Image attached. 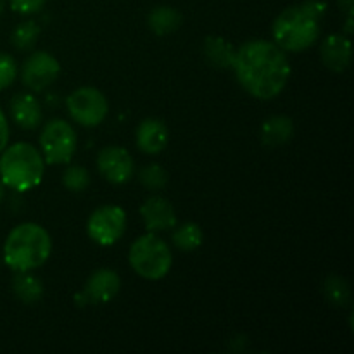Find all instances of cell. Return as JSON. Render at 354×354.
<instances>
[{
  "label": "cell",
  "instance_id": "5bb4252c",
  "mask_svg": "<svg viewBox=\"0 0 354 354\" xmlns=\"http://www.w3.org/2000/svg\"><path fill=\"white\" fill-rule=\"evenodd\" d=\"M320 55L324 64L335 73H342L351 66L353 45L348 35H328L320 48Z\"/></svg>",
  "mask_w": 354,
  "mask_h": 354
},
{
  "label": "cell",
  "instance_id": "2e32d148",
  "mask_svg": "<svg viewBox=\"0 0 354 354\" xmlns=\"http://www.w3.org/2000/svg\"><path fill=\"white\" fill-rule=\"evenodd\" d=\"M294 135V123L289 116L283 114H275L270 116L265 123L261 124V142L266 147H280L287 144Z\"/></svg>",
  "mask_w": 354,
  "mask_h": 354
},
{
  "label": "cell",
  "instance_id": "d6986e66",
  "mask_svg": "<svg viewBox=\"0 0 354 354\" xmlns=\"http://www.w3.org/2000/svg\"><path fill=\"white\" fill-rule=\"evenodd\" d=\"M12 290L21 303L35 304L44 296V283L30 272H16V277L12 279Z\"/></svg>",
  "mask_w": 354,
  "mask_h": 354
},
{
  "label": "cell",
  "instance_id": "7402d4cb",
  "mask_svg": "<svg viewBox=\"0 0 354 354\" xmlns=\"http://www.w3.org/2000/svg\"><path fill=\"white\" fill-rule=\"evenodd\" d=\"M325 297L328 303L335 304V306H349L351 304V287L346 282L342 277L332 275L325 280Z\"/></svg>",
  "mask_w": 354,
  "mask_h": 354
},
{
  "label": "cell",
  "instance_id": "277c9868",
  "mask_svg": "<svg viewBox=\"0 0 354 354\" xmlns=\"http://www.w3.org/2000/svg\"><path fill=\"white\" fill-rule=\"evenodd\" d=\"M45 161L41 152L26 142L6 147L0 156V180L9 189L28 192L40 185Z\"/></svg>",
  "mask_w": 354,
  "mask_h": 354
},
{
  "label": "cell",
  "instance_id": "30bf717a",
  "mask_svg": "<svg viewBox=\"0 0 354 354\" xmlns=\"http://www.w3.org/2000/svg\"><path fill=\"white\" fill-rule=\"evenodd\" d=\"M97 168L107 182L121 185L133 176L135 165L133 158L127 149L109 145V147H104L97 156Z\"/></svg>",
  "mask_w": 354,
  "mask_h": 354
},
{
  "label": "cell",
  "instance_id": "52a82bcc",
  "mask_svg": "<svg viewBox=\"0 0 354 354\" xmlns=\"http://www.w3.org/2000/svg\"><path fill=\"white\" fill-rule=\"evenodd\" d=\"M66 107L73 120L86 128H93L106 120L109 113V104L106 95L93 86H82L69 93Z\"/></svg>",
  "mask_w": 354,
  "mask_h": 354
},
{
  "label": "cell",
  "instance_id": "8fae6325",
  "mask_svg": "<svg viewBox=\"0 0 354 354\" xmlns=\"http://www.w3.org/2000/svg\"><path fill=\"white\" fill-rule=\"evenodd\" d=\"M121 289V279L114 270L109 268H100L93 272L88 277L85 283V290L82 296H76V299H82L80 303H93V304H102L109 303L114 297L118 296Z\"/></svg>",
  "mask_w": 354,
  "mask_h": 354
},
{
  "label": "cell",
  "instance_id": "f546056e",
  "mask_svg": "<svg viewBox=\"0 0 354 354\" xmlns=\"http://www.w3.org/2000/svg\"><path fill=\"white\" fill-rule=\"evenodd\" d=\"M3 9H6V0H0V16H2Z\"/></svg>",
  "mask_w": 354,
  "mask_h": 354
},
{
  "label": "cell",
  "instance_id": "9a60e30c",
  "mask_svg": "<svg viewBox=\"0 0 354 354\" xmlns=\"http://www.w3.org/2000/svg\"><path fill=\"white\" fill-rule=\"evenodd\" d=\"M10 118L23 130H35L41 123V107L30 92H19L10 99Z\"/></svg>",
  "mask_w": 354,
  "mask_h": 354
},
{
  "label": "cell",
  "instance_id": "7c38bea8",
  "mask_svg": "<svg viewBox=\"0 0 354 354\" xmlns=\"http://www.w3.org/2000/svg\"><path fill=\"white\" fill-rule=\"evenodd\" d=\"M140 216L144 220L145 228L152 234L156 232L173 230L176 225V213L173 204L166 197L152 196L142 204Z\"/></svg>",
  "mask_w": 354,
  "mask_h": 354
},
{
  "label": "cell",
  "instance_id": "9c48e42d",
  "mask_svg": "<svg viewBox=\"0 0 354 354\" xmlns=\"http://www.w3.org/2000/svg\"><path fill=\"white\" fill-rule=\"evenodd\" d=\"M61 64L52 54L44 50L33 52L21 68V82L31 92H41L57 80Z\"/></svg>",
  "mask_w": 354,
  "mask_h": 354
},
{
  "label": "cell",
  "instance_id": "ba28073f",
  "mask_svg": "<svg viewBox=\"0 0 354 354\" xmlns=\"http://www.w3.org/2000/svg\"><path fill=\"white\" fill-rule=\"evenodd\" d=\"M127 230V213L123 207L106 204L90 214L86 221L88 237L99 245H113L123 237Z\"/></svg>",
  "mask_w": 354,
  "mask_h": 354
},
{
  "label": "cell",
  "instance_id": "4fadbf2b",
  "mask_svg": "<svg viewBox=\"0 0 354 354\" xmlns=\"http://www.w3.org/2000/svg\"><path fill=\"white\" fill-rule=\"evenodd\" d=\"M135 140H137V147L145 154H159L168 145L169 130L165 121L158 118H147V120H142L137 127Z\"/></svg>",
  "mask_w": 354,
  "mask_h": 354
},
{
  "label": "cell",
  "instance_id": "44dd1931",
  "mask_svg": "<svg viewBox=\"0 0 354 354\" xmlns=\"http://www.w3.org/2000/svg\"><path fill=\"white\" fill-rule=\"evenodd\" d=\"M38 37H40V26L37 24V21L28 19L14 28L12 35H10V44H12L14 48H17V50L26 52L31 50V48L37 45Z\"/></svg>",
  "mask_w": 354,
  "mask_h": 354
},
{
  "label": "cell",
  "instance_id": "6da1fadb",
  "mask_svg": "<svg viewBox=\"0 0 354 354\" xmlns=\"http://www.w3.org/2000/svg\"><path fill=\"white\" fill-rule=\"evenodd\" d=\"M239 85L259 100L275 99L290 78V64L286 50L275 41H245L235 52L232 66Z\"/></svg>",
  "mask_w": 354,
  "mask_h": 354
},
{
  "label": "cell",
  "instance_id": "cb8c5ba5",
  "mask_svg": "<svg viewBox=\"0 0 354 354\" xmlns=\"http://www.w3.org/2000/svg\"><path fill=\"white\" fill-rule=\"evenodd\" d=\"M62 183L69 192H83L90 185V173L83 166H71L62 175Z\"/></svg>",
  "mask_w": 354,
  "mask_h": 354
},
{
  "label": "cell",
  "instance_id": "d4e9b609",
  "mask_svg": "<svg viewBox=\"0 0 354 354\" xmlns=\"http://www.w3.org/2000/svg\"><path fill=\"white\" fill-rule=\"evenodd\" d=\"M17 76V64L12 55L0 52V92L9 88Z\"/></svg>",
  "mask_w": 354,
  "mask_h": 354
},
{
  "label": "cell",
  "instance_id": "3957f363",
  "mask_svg": "<svg viewBox=\"0 0 354 354\" xmlns=\"http://www.w3.org/2000/svg\"><path fill=\"white\" fill-rule=\"evenodd\" d=\"M52 239L41 225L21 223L7 235L3 261L12 272H31L50 258Z\"/></svg>",
  "mask_w": 354,
  "mask_h": 354
},
{
  "label": "cell",
  "instance_id": "5b68a950",
  "mask_svg": "<svg viewBox=\"0 0 354 354\" xmlns=\"http://www.w3.org/2000/svg\"><path fill=\"white\" fill-rule=\"evenodd\" d=\"M128 261L133 272L142 279L161 280L171 270L173 254L162 239L149 232L131 244Z\"/></svg>",
  "mask_w": 354,
  "mask_h": 354
},
{
  "label": "cell",
  "instance_id": "83f0119b",
  "mask_svg": "<svg viewBox=\"0 0 354 354\" xmlns=\"http://www.w3.org/2000/svg\"><path fill=\"white\" fill-rule=\"evenodd\" d=\"M339 2V7L341 9H344L346 12H353V7H354V0H337Z\"/></svg>",
  "mask_w": 354,
  "mask_h": 354
},
{
  "label": "cell",
  "instance_id": "ac0fdd59",
  "mask_svg": "<svg viewBox=\"0 0 354 354\" xmlns=\"http://www.w3.org/2000/svg\"><path fill=\"white\" fill-rule=\"evenodd\" d=\"M183 23V17L180 14V10H176L175 7L169 6H158L149 12L147 16V24L151 28L152 33H156L158 37H165V35L173 33V31L178 30Z\"/></svg>",
  "mask_w": 354,
  "mask_h": 354
},
{
  "label": "cell",
  "instance_id": "e0dca14e",
  "mask_svg": "<svg viewBox=\"0 0 354 354\" xmlns=\"http://www.w3.org/2000/svg\"><path fill=\"white\" fill-rule=\"evenodd\" d=\"M237 48L223 37H207L203 44L206 61L216 69H232Z\"/></svg>",
  "mask_w": 354,
  "mask_h": 354
},
{
  "label": "cell",
  "instance_id": "f1b7e54d",
  "mask_svg": "<svg viewBox=\"0 0 354 354\" xmlns=\"http://www.w3.org/2000/svg\"><path fill=\"white\" fill-rule=\"evenodd\" d=\"M3 194H6V185H3L2 180H0V201L3 199Z\"/></svg>",
  "mask_w": 354,
  "mask_h": 354
},
{
  "label": "cell",
  "instance_id": "603a6c76",
  "mask_svg": "<svg viewBox=\"0 0 354 354\" xmlns=\"http://www.w3.org/2000/svg\"><path fill=\"white\" fill-rule=\"evenodd\" d=\"M138 180H140V183L145 189L156 192V190H161L166 187V183H168V173H166V169L162 166L147 165L138 173Z\"/></svg>",
  "mask_w": 354,
  "mask_h": 354
},
{
  "label": "cell",
  "instance_id": "7a4b0ae2",
  "mask_svg": "<svg viewBox=\"0 0 354 354\" xmlns=\"http://www.w3.org/2000/svg\"><path fill=\"white\" fill-rule=\"evenodd\" d=\"M327 10L322 0H304L287 7L273 21L272 35L275 44L286 52H303L320 37V21Z\"/></svg>",
  "mask_w": 354,
  "mask_h": 354
},
{
  "label": "cell",
  "instance_id": "4316f807",
  "mask_svg": "<svg viewBox=\"0 0 354 354\" xmlns=\"http://www.w3.org/2000/svg\"><path fill=\"white\" fill-rule=\"evenodd\" d=\"M7 144H9V123H7L6 114L0 107V152L7 147Z\"/></svg>",
  "mask_w": 354,
  "mask_h": 354
},
{
  "label": "cell",
  "instance_id": "8992f818",
  "mask_svg": "<svg viewBox=\"0 0 354 354\" xmlns=\"http://www.w3.org/2000/svg\"><path fill=\"white\" fill-rule=\"evenodd\" d=\"M76 133L64 120H52L45 124L40 135V147L44 161L48 165H64L76 152Z\"/></svg>",
  "mask_w": 354,
  "mask_h": 354
},
{
  "label": "cell",
  "instance_id": "ffe728a7",
  "mask_svg": "<svg viewBox=\"0 0 354 354\" xmlns=\"http://www.w3.org/2000/svg\"><path fill=\"white\" fill-rule=\"evenodd\" d=\"M203 230L197 223H183L173 232V244L183 252L196 251L203 244Z\"/></svg>",
  "mask_w": 354,
  "mask_h": 354
},
{
  "label": "cell",
  "instance_id": "484cf974",
  "mask_svg": "<svg viewBox=\"0 0 354 354\" xmlns=\"http://www.w3.org/2000/svg\"><path fill=\"white\" fill-rule=\"evenodd\" d=\"M45 2L47 0H9L10 9L17 14H23V16L38 12L45 6Z\"/></svg>",
  "mask_w": 354,
  "mask_h": 354
}]
</instances>
